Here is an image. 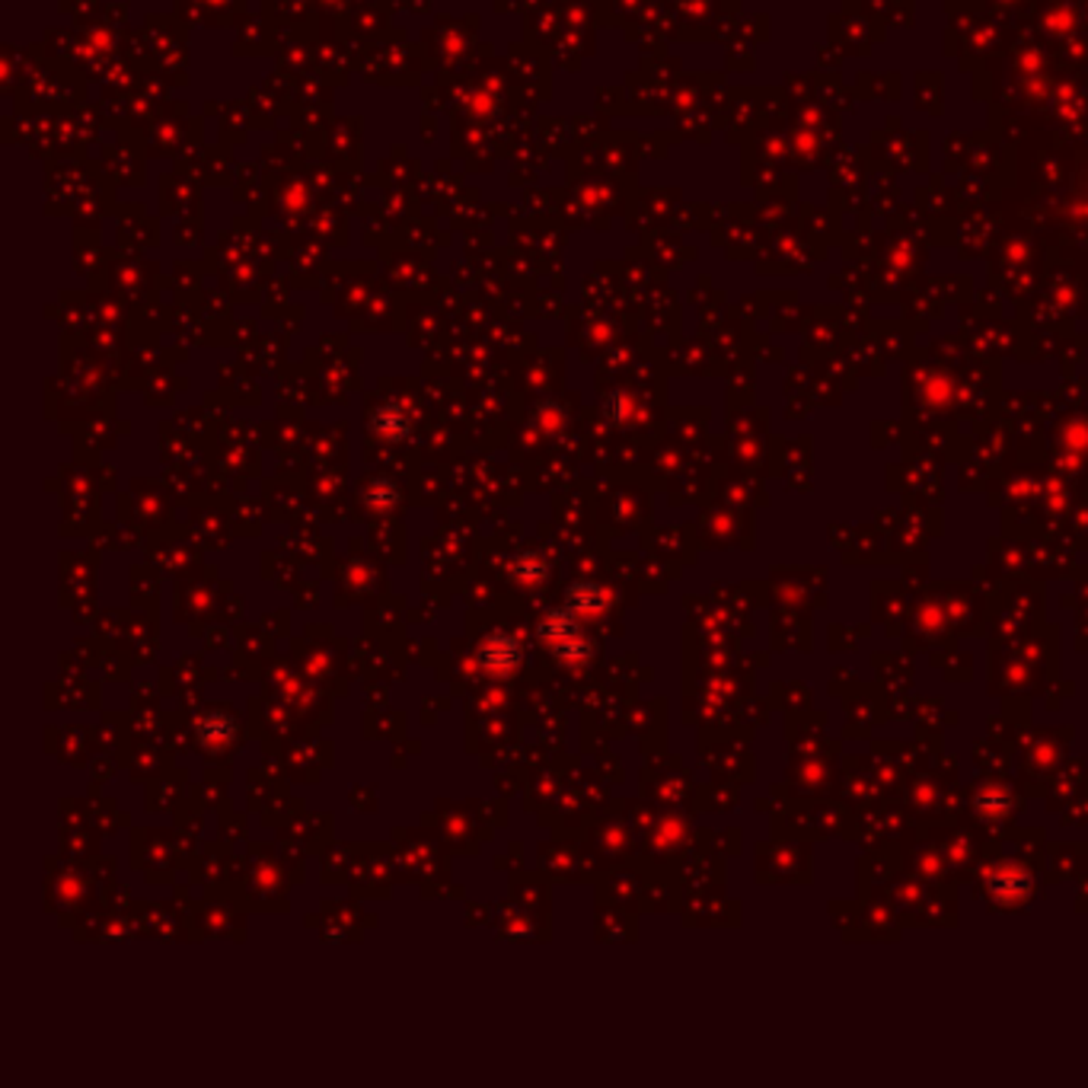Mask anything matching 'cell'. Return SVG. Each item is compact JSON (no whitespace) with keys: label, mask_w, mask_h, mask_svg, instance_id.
<instances>
[{"label":"cell","mask_w":1088,"mask_h":1088,"mask_svg":"<svg viewBox=\"0 0 1088 1088\" xmlns=\"http://www.w3.org/2000/svg\"><path fill=\"white\" fill-rule=\"evenodd\" d=\"M540 633H543L546 645H549V651H552L556 658H565V661H584V658L594 651L591 642L581 635V629H578V623H574L569 610H556V613H549L546 623L540 626Z\"/></svg>","instance_id":"obj_1"},{"label":"cell","mask_w":1088,"mask_h":1088,"mask_svg":"<svg viewBox=\"0 0 1088 1088\" xmlns=\"http://www.w3.org/2000/svg\"><path fill=\"white\" fill-rule=\"evenodd\" d=\"M520 661H524V655H520V642H517L515 635H483V642H480V665H483L485 674H492L498 680H508V677H515L517 670H520Z\"/></svg>","instance_id":"obj_2"},{"label":"cell","mask_w":1088,"mask_h":1088,"mask_svg":"<svg viewBox=\"0 0 1088 1088\" xmlns=\"http://www.w3.org/2000/svg\"><path fill=\"white\" fill-rule=\"evenodd\" d=\"M195 734H198V744H202V747H208V751H224V747L237 737V722H234V715L214 709V712H208V715L198 719Z\"/></svg>","instance_id":"obj_3"},{"label":"cell","mask_w":1088,"mask_h":1088,"mask_svg":"<svg viewBox=\"0 0 1088 1088\" xmlns=\"http://www.w3.org/2000/svg\"><path fill=\"white\" fill-rule=\"evenodd\" d=\"M569 606L578 613H601L606 606V594L594 581H578L569 588Z\"/></svg>","instance_id":"obj_4"}]
</instances>
